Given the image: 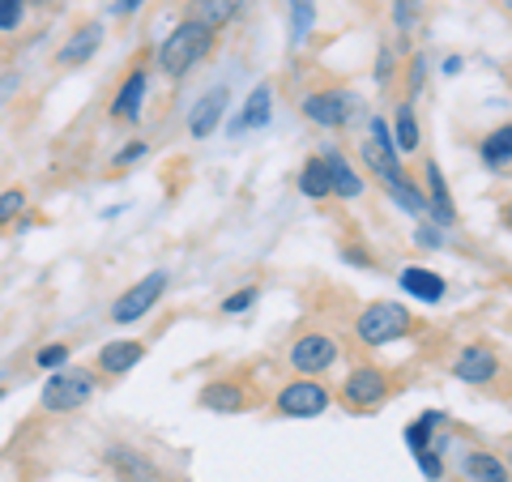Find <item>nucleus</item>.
Returning <instances> with one entry per match:
<instances>
[{
	"label": "nucleus",
	"mask_w": 512,
	"mask_h": 482,
	"mask_svg": "<svg viewBox=\"0 0 512 482\" xmlns=\"http://www.w3.org/2000/svg\"><path fill=\"white\" fill-rule=\"evenodd\" d=\"M210 47H214V30L205 26V22H197V18H188V22H180L163 39L158 64H163L167 77H184L188 69H197V64L210 56Z\"/></svg>",
	"instance_id": "1"
},
{
	"label": "nucleus",
	"mask_w": 512,
	"mask_h": 482,
	"mask_svg": "<svg viewBox=\"0 0 512 482\" xmlns=\"http://www.w3.org/2000/svg\"><path fill=\"white\" fill-rule=\"evenodd\" d=\"M355 333L367 346H384V342H393V337H406L410 333V308L406 303H393V299H380L372 308L359 312Z\"/></svg>",
	"instance_id": "2"
},
{
	"label": "nucleus",
	"mask_w": 512,
	"mask_h": 482,
	"mask_svg": "<svg viewBox=\"0 0 512 482\" xmlns=\"http://www.w3.org/2000/svg\"><path fill=\"white\" fill-rule=\"evenodd\" d=\"M99 389V380L86 367H73V372H52V380L43 384V406L52 414H69V410H82L86 401Z\"/></svg>",
	"instance_id": "3"
},
{
	"label": "nucleus",
	"mask_w": 512,
	"mask_h": 482,
	"mask_svg": "<svg viewBox=\"0 0 512 482\" xmlns=\"http://www.w3.org/2000/svg\"><path fill=\"white\" fill-rule=\"evenodd\" d=\"M329 406H333V393L320 380H291V384H282L274 397V410L282 419H316V414H325Z\"/></svg>",
	"instance_id": "4"
},
{
	"label": "nucleus",
	"mask_w": 512,
	"mask_h": 482,
	"mask_svg": "<svg viewBox=\"0 0 512 482\" xmlns=\"http://www.w3.org/2000/svg\"><path fill=\"white\" fill-rule=\"evenodd\" d=\"M163 295H167V273L154 269V273H146L137 286H128V291L111 303V320H116V325H137L146 312H154V303Z\"/></svg>",
	"instance_id": "5"
},
{
	"label": "nucleus",
	"mask_w": 512,
	"mask_h": 482,
	"mask_svg": "<svg viewBox=\"0 0 512 482\" xmlns=\"http://www.w3.org/2000/svg\"><path fill=\"white\" fill-rule=\"evenodd\" d=\"M342 355V346H338V337H329V333H303L291 342V367L303 376H325L333 363H338Z\"/></svg>",
	"instance_id": "6"
},
{
	"label": "nucleus",
	"mask_w": 512,
	"mask_h": 482,
	"mask_svg": "<svg viewBox=\"0 0 512 482\" xmlns=\"http://www.w3.org/2000/svg\"><path fill=\"white\" fill-rule=\"evenodd\" d=\"M359 111V99L350 90H316L303 99V116L320 128H342Z\"/></svg>",
	"instance_id": "7"
},
{
	"label": "nucleus",
	"mask_w": 512,
	"mask_h": 482,
	"mask_svg": "<svg viewBox=\"0 0 512 482\" xmlns=\"http://www.w3.org/2000/svg\"><path fill=\"white\" fill-rule=\"evenodd\" d=\"M389 397V376L380 372V367H355V372L346 376V384H342V401L350 410H372V406H380V401Z\"/></svg>",
	"instance_id": "8"
},
{
	"label": "nucleus",
	"mask_w": 512,
	"mask_h": 482,
	"mask_svg": "<svg viewBox=\"0 0 512 482\" xmlns=\"http://www.w3.org/2000/svg\"><path fill=\"white\" fill-rule=\"evenodd\" d=\"M103 461L111 465V474H116L120 482H163L158 465L141 453V448H133V444H107Z\"/></svg>",
	"instance_id": "9"
},
{
	"label": "nucleus",
	"mask_w": 512,
	"mask_h": 482,
	"mask_svg": "<svg viewBox=\"0 0 512 482\" xmlns=\"http://www.w3.org/2000/svg\"><path fill=\"white\" fill-rule=\"evenodd\" d=\"M453 376L466 384H491L500 376V355H495L491 346H466L453 363Z\"/></svg>",
	"instance_id": "10"
},
{
	"label": "nucleus",
	"mask_w": 512,
	"mask_h": 482,
	"mask_svg": "<svg viewBox=\"0 0 512 482\" xmlns=\"http://www.w3.org/2000/svg\"><path fill=\"white\" fill-rule=\"evenodd\" d=\"M363 163L372 167V175H380V184L384 188H402V184H410V175H406V167L397 163V150L389 146V141H363Z\"/></svg>",
	"instance_id": "11"
},
{
	"label": "nucleus",
	"mask_w": 512,
	"mask_h": 482,
	"mask_svg": "<svg viewBox=\"0 0 512 482\" xmlns=\"http://www.w3.org/2000/svg\"><path fill=\"white\" fill-rule=\"evenodd\" d=\"M146 90H150V73L146 69H133L124 77V86L116 90V99H111V116L116 120H141V107H146Z\"/></svg>",
	"instance_id": "12"
},
{
	"label": "nucleus",
	"mask_w": 512,
	"mask_h": 482,
	"mask_svg": "<svg viewBox=\"0 0 512 482\" xmlns=\"http://www.w3.org/2000/svg\"><path fill=\"white\" fill-rule=\"evenodd\" d=\"M227 103H231V94H227V86H214L210 94H201V103L192 107V120H188V133L197 137V141H205L214 133V128L222 124V111H227Z\"/></svg>",
	"instance_id": "13"
},
{
	"label": "nucleus",
	"mask_w": 512,
	"mask_h": 482,
	"mask_svg": "<svg viewBox=\"0 0 512 482\" xmlns=\"http://www.w3.org/2000/svg\"><path fill=\"white\" fill-rule=\"evenodd\" d=\"M397 282H402V291L410 299H419V303H440L444 299V278L436 269H427V265H406Z\"/></svg>",
	"instance_id": "14"
},
{
	"label": "nucleus",
	"mask_w": 512,
	"mask_h": 482,
	"mask_svg": "<svg viewBox=\"0 0 512 482\" xmlns=\"http://www.w3.org/2000/svg\"><path fill=\"white\" fill-rule=\"evenodd\" d=\"M325 171H329V192L333 197H342V201H355V197H363V180L355 175V167L346 163V154H338V150H329L325 158Z\"/></svg>",
	"instance_id": "15"
},
{
	"label": "nucleus",
	"mask_w": 512,
	"mask_h": 482,
	"mask_svg": "<svg viewBox=\"0 0 512 482\" xmlns=\"http://www.w3.org/2000/svg\"><path fill=\"white\" fill-rule=\"evenodd\" d=\"M427 214L436 227H453L457 222V210H453V197H448V184H444V175L436 163H427Z\"/></svg>",
	"instance_id": "16"
},
{
	"label": "nucleus",
	"mask_w": 512,
	"mask_h": 482,
	"mask_svg": "<svg viewBox=\"0 0 512 482\" xmlns=\"http://www.w3.org/2000/svg\"><path fill=\"white\" fill-rule=\"evenodd\" d=\"M201 406L210 410V414H239L248 406V393L239 389L235 380H210L201 389Z\"/></svg>",
	"instance_id": "17"
},
{
	"label": "nucleus",
	"mask_w": 512,
	"mask_h": 482,
	"mask_svg": "<svg viewBox=\"0 0 512 482\" xmlns=\"http://www.w3.org/2000/svg\"><path fill=\"white\" fill-rule=\"evenodd\" d=\"M141 359H146V346L141 342H107L99 350V372L103 376H124V372H133Z\"/></svg>",
	"instance_id": "18"
},
{
	"label": "nucleus",
	"mask_w": 512,
	"mask_h": 482,
	"mask_svg": "<svg viewBox=\"0 0 512 482\" xmlns=\"http://www.w3.org/2000/svg\"><path fill=\"white\" fill-rule=\"evenodd\" d=\"M99 43H103V26H99V22H90V26H82L69 43L60 47V52H56V64H64V69H73V64H86L94 52H99Z\"/></svg>",
	"instance_id": "19"
},
{
	"label": "nucleus",
	"mask_w": 512,
	"mask_h": 482,
	"mask_svg": "<svg viewBox=\"0 0 512 482\" xmlns=\"http://www.w3.org/2000/svg\"><path fill=\"white\" fill-rule=\"evenodd\" d=\"M483 163L495 175H508V167H512V128L508 124H500L495 133L483 137Z\"/></svg>",
	"instance_id": "20"
},
{
	"label": "nucleus",
	"mask_w": 512,
	"mask_h": 482,
	"mask_svg": "<svg viewBox=\"0 0 512 482\" xmlns=\"http://www.w3.org/2000/svg\"><path fill=\"white\" fill-rule=\"evenodd\" d=\"M269 116H274V90H269V86H256V90L248 94V103H244V111H239V120H235L231 128H235V133H239V128H265Z\"/></svg>",
	"instance_id": "21"
},
{
	"label": "nucleus",
	"mask_w": 512,
	"mask_h": 482,
	"mask_svg": "<svg viewBox=\"0 0 512 482\" xmlns=\"http://www.w3.org/2000/svg\"><path fill=\"white\" fill-rule=\"evenodd\" d=\"M393 150L397 154H414V150H419V116H414V103H402V107H397V120H393Z\"/></svg>",
	"instance_id": "22"
},
{
	"label": "nucleus",
	"mask_w": 512,
	"mask_h": 482,
	"mask_svg": "<svg viewBox=\"0 0 512 482\" xmlns=\"http://www.w3.org/2000/svg\"><path fill=\"white\" fill-rule=\"evenodd\" d=\"M461 470H466L470 482H508V465L495 453H470L461 461Z\"/></svg>",
	"instance_id": "23"
},
{
	"label": "nucleus",
	"mask_w": 512,
	"mask_h": 482,
	"mask_svg": "<svg viewBox=\"0 0 512 482\" xmlns=\"http://www.w3.org/2000/svg\"><path fill=\"white\" fill-rule=\"evenodd\" d=\"M299 192H303L308 201L333 197V192H329V171H325V163H320V158H308V163H303V171H299Z\"/></svg>",
	"instance_id": "24"
},
{
	"label": "nucleus",
	"mask_w": 512,
	"mask_h": 482,
	"mask_svg": "<svg viewBox=\"0 0 512 482\" xmlns=\"http://www.w3.org/2000/svg\"><path fill=\"white\" fill-rule=\"evenodd\" d=\"M244 5L248 0H197V22L218 30V26H227L231 18H239V9Z\"/></svg>",
	"instance_id": "25"
},
{
	"label": "nucleus",
	"mask_w": 512,
	"mask_h": 482,
	"mask_svg": "<svg viewBox=\"0 0 512 482\" xmlns=\"http://www.w3.org/2000/svg\"><path fill=\"white\" fill-rule=\"evenodd\" d=\"M444 423V410H427L419 423H410L406 427V448L410 453H419V448H431L436 444V427Z\"/></svg>",
	"instance_id": "26"
},
{
	"label": "nucleus",
	"mask_w": 512,
	"mask_h": 482,
	"mask_svg": "<svg viewBox=\"0 0 512 482\" xmlns=\"http://www.w3.org/2000/svg\"><path fill=\"white\" fill-rule=\"evenodd\" d=\"M316 22V0H291V43H303Z\"/></svg>",
	"instance_id": "27"
},
{
	"label": "nucleus",
	"mask_w": 512,
	"mask_h": 482,
	"mask_svg": "<svg viewBox=\"0 0 512 482\" xmlns=\"http://www.w3.org/2000/svg\"><path fill=\"white\" fill-rule=\"evenodd\" d=\"M389 197H393L397 205H402V210H406V214H414V218H423V214H427V197H423V192H419V188H414V184H402V188H389Z\"/></svg>",
	"instance_id": "28"
},
{
	"label": "nucleus",
	"mask_w": 512,
	"mask_h": 482,
	"mask_svg": "<svg viewBox=\"0 0 512 482\" xmlns=\"http://www.w3.org/2000/svg\"><path fill=\"white\" fill-rule=\"evenodd\" d=\"M22 210H26V192L22 188H5V192H0V227L13 222Z\"/></svg>",
	"instance_id": "29"
},
{
	"label": "nucleus",
	"mask_w": 512,
	"mask_h": 482,
	"mask_svg": "<svg viewBox=\"0 0 512 482\" xmlns=\"http://www.w3.org/2000/svg\"><path fill=\"white\" fill-rule=\"evenodd\" d=\"M256 299H261V291H256V286H244V291H235V295L222 299V312H227V316H239V312L256 308Z\"/></svg>",
	"instance_id": "30"
},
{
	"label": "nucleus",
	"mask_w": 512,
	"mask_h": 482,
	"mask_svg": "<svg viewBox=\"0 0 512 482\" xmlns=\"http://www.w3.org/2000/svg\"><path fill=\"white\" fill-rule=\"evenodd\" d=\"M35 363L43 367V372H56V367H64V363H69V346H64V342H52V346H43L39 355H35Z\"/></svg>",
	"instance_id": "31"
},
{
	"label": "nucleus",
	"mask_w": 512,
	"mask_h": 482,
	"mask_svg": "<svg viewBox=\"0 0 512 482\" xmlns=\"http://www.w3.org/2000/svg\"><path fill=\"white\" fill-rule=\"evenodd\" d=\"M414 461H419V470L427 474V482H440V478H444V461H440L436 448H419V453H414Z\"/></svg>",
	"instance_id": "32"
},
{
	"label": "nucleus",
	"mask_w": 512,
	"mask_h": 482,
	"mask_svg": "<svg viewBox=\"0 0 512 482\" xmlns=\"http://www.w3.org/2000/svg\"><path fill=\"white\" fill-rule=\"evenodd\" d=\"M26 18V0H0V30H18Z\"/></svg>",
	"instance_id": "33"
},
{
	"label": "nucleus",
	"mask_w": 512,
	"mask_h": 482,
	"mask_svg": "<svg viewBox=\"0 0 512 482\" xmlns=\"http://www.w3.org/2000/svg\"><path fill=\"white\" fill-rule=\"evenodd\" d=\"M414 244H419V248H444V235H440V227H427V222H423V227L414 231Z\"/></svg>",
	"instance_id": "34"
},
{
	"label": "nucleus",
	"mask_w": 512,
	"mask_h": 482,
	"mask_svg": "<svg viewBox=\"0 0 512 482\" xmlns=\"http://www.w3.org/2000/svg\"><path fill=\"white\" fill-rule=\"evenodd\" d=\"M146 141H133V146H128V150H120L116 154V167H128V163H137V158H146Z\"/></svg>",
	"instance_id": "35"
},
{
	"label": "nucleus",
	"mask_w": 512,
	"mask_h": 482,
	"mask_svg": "<svg viewBox=\"0 0 512 482\" xmlns=\"http://www.w3.org/2000/svg\"><path fill=\"white\" fill-rule=\"evenodd\" d=\"M419 13V0H397V26H410Z\"/></svg>",
	"instance_id": "36"
},
{
	"label": "nucleus",
	"mask_w": 512,
	"mask_h": 482,
	"mask_svg": "<svg viewBox=\"0 0 512 482\" xmlns=\"http://www.w3.org/2000/svg\"><path fill=\"white\" fill-rule=\"evenodd\" d=\"M141 5H146V0H116V5H111V13H116V18H133Z\"/></svg>",
	"instance_id": "37"
},
{
	"label": "nucleus",
	"mask_w": 512,
	"mask_h": 482,
	"mask_svg": "<svg viewBox=\"0 0 512 482\" xmlns=\"http://www.w3.org/2000/svg\"><path fill=\"white\" fill-rule=\"evenodd\" d=\"M423 69H427V60H423V56H414V77H410V90H419V86H423Z\"/></svg>",
	"instance_id": "38"
},
{
	"label": "nucleus",
	"mask_w": 512,
	"mask_h": 482,
	"mask_svg": "<svg viewBox=\"0 0 512 482\" xmlns=\"http://www.w3.org/2000/svg\"><path fill=\"white\" fill-rule=\"evenodd\" d=\"M346 261L350 265H372V256H367V252H346Z\"/></svg>",
	"instance_id": "39"
}]
</instances>
